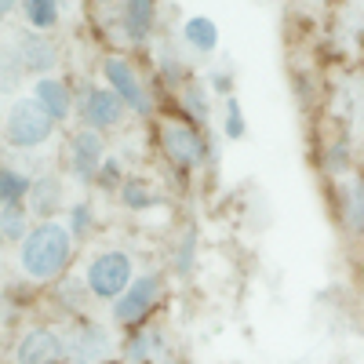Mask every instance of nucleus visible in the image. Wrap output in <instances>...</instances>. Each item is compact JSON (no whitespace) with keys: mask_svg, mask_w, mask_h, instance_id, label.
I'll use <instances>...</instances> for the list:
<instances>
[{"mask_svg":"<svg viewBox=\"0 0 364 364\" xmlns=\"http://www.w3.org/2000/svg\"><path fill=\"white\" fill-rule=\"evenodd\" d=\"M182 109L190 113L193 124H208V117H211L208 87H204V84H197V80H186V84H182Z\"/></svg>","mask_w":364,"mask_h":364,"instance_id":"19","label":"nucleus"},{"mask_svg":"<svg viewBox=\"0 0 364 364\" xmlns=\"http://www.w3.org/2000/svg\"><path fill=\"white\" fill-rule=\"evenodd\" d=\"M51 132H55V120L33 95L15 99L4 113V135H8V146L15 149H37L51 139Z\"/></svg>","mask_w":364,"mask_h":364,"instance_id":"3","label":"nucleus"},{"mask_svg":"<svg viewBox=\"0 0 364 364\" xmlns=\"http://www.w3.org/2000/svg\"><path fill=\"white\" fill-rule=\"evenodd\" d=\"M58 4L63 0H22V15L33 29H51L58 22Z\"/></svg>","mask_w":364,"mask_h":364,"instance_id":"21","label":"nucleus"},{"mask_svg":"<svg viewBox=\"0 0 364 364\" xmlns=\"http://www.w3.org/2000/svg\"><path fill=\"white\" fill-rule=\"evenodd\" d=\"M22 70H26V63H22V51H18V44H15V48L8 44V48H4V77H0L4 91H15V87H18Z\"/></svg>","mask_w":364,"mask_h":364,"instance_id":"24","label":"nucleus"},{"mask_svg":"<svg viewBox=\"0 0 364 364\" xmlns=\"http://www.w3.org/2000/svg\"><path fill=\"white\" fill-rule=\"evenodd\" d=\"M161 364H178V360H171V357H164V360H161Z\"/></svg>","mask_w":364,"mask_h":364,"instance_id":"31","label":"nucleus"},{"mask_svg":"<svg viewBox=\"0 0 364 364\" xmlns=\"http://www.w3.org/2000/svg\"><path fill=\"white\" fill-rule=\"evenodd\" d=\"M211 87H219V91H226V95H230V87H233L230 73L226 70H211Z\"/></svg>","mask_w":364,"mask_h":364,"instance_id":"29","label":"nucleus"},{"mask_svg":"<svg viewBox=\"0 0 364 364\" xmlns=\"http://www.w3.org/2000/svg\"><path fill=\"white\" fill-rule=\"evenodd\" d=\"M80 113H84V124L91 132H109L117 128L128 113V102L117 95V91L106 84V87H87L84 91V102H80Z\"/></svg>","mask_w":364,"mask_h":364,"instance_id":"8","label":"nucleus"},{"mask_svg":"<svg viewBox=\"0 0 364 364\" xmlns=\"http://www.w3.org/2000/svg\"><path fill=\"white\" fill-rule=\"evenodd\" d=\"M91 219H95L91 204H87V200H77V204L70 208V223H66V226H70V233H73V237H84V233L91 230Z\"/></svg>","mask_w":364,"mask_h":364,"instance_id":"27","label":"nucleus"},{"mask_svg":"<svg viewBox=\"0 0 364 364\" xmlns=\"http://www.w3.org/2000/svg\"><path fill=\"white\" fill-rule=\"evenodd\" d=\"M63 204V182H58L55 175H41V178H33V190H29V211L33 215H51V211ZM48 223V219H44Z\"/></svg>","mask_w":364,"mask_h":364,"instance_id":"16","label":"nucleus"},{"mask_svg":"<svg viewBox=\"0 0 364 364\" xmlns=\"http://www.w3.org/2000/svg\"><path fill=\"white\" fill-rule=\"evenodd\" d=\"M70 357L73 364H106L113 360L117 346H113V336H109V328L102 321H77L70 328Z\"/></svg>","mask_w":364,"mask_h":364,"instance_id":"5","label":"nucleus"},{"mask_svg":"<svg viewBox=\"0 0 364 364\" xmlns=\"http://www.w3.org/2000/svg\"><path fill=\"white\" fill-rule=\"evenodd\" d=\"M70 255H73V233L70 226L63 223H41L29 230V237L22 240V248H18V266L29 281H55L58 273H63L70 266Z\"/></svg>","mask_w":364,"mask_h":364,"instance_id":"1","label":"nucleus"},{"mask_svg":"<svg viewBox=\"0 0 364 364\" xmlns=\"http://www.w3.org/2000/svg\"><path fill=\"white\" fill-rule=\"evenodd\" d=\"M18 51H22L26 70L37 73V77H48V73L55 70V63H58V51H55V44H51L44 33H22Z\"/></svg>","mask_w":364,"mask_h":364,"instance_id":"11","label":"nucleus"},{"mask_svg":"<svg viewBox=\"0 0 364 364\" xmlns=\"http://www.w3.org/2000/svg\"><path fill=\"white\" fill-rule=\"evenodd\" d=\"M124 11V29L132 44H146L154 33V0H120Z\"/></svg>","mask_w":364,"mask_h":364,"instance_id":"14","label":"nucleus"},{"mask_svg":"<svg viewBox=\"0 0 364 364\" xmlns=\"http://www.w3.org/2000/svg\"><path fill=\"white\" fill-rule=\"evenodd\" d=\"M70 343L55 328H29L15 343V364H66Z\"/></svg>","mask_w":364,"mask_h":364,"instance_id":"6","label":"nucleus"},{"mask_svg":"<svg viewBox=\"0 0 364 364\" xmlns=\"http://www.w3.org/2000/svg\"><path fill=\"white\" fill-rule=\"evenodd\" d=\"M29 190H33V178H29L26 171H18V168L0 171V204L4 208H18L29 197Z\"/></svg>","mask_w":364,"mask_h":364,"instance_id":"18","label":"nucleus"},{"mask_svg":"<svg viewBox=\"0 0 364 364\" xmlns=\"http://www.w3.org/2000/svg\"><path fill=\"white\" fill-rule=\"evenodd\" d=\"M106 84L128 102L132 113H139V117L154 113V99H149V91L142 87V80H139V73L132 70L128 58H120V55L106 58Z\"/></svg>","mask_w":364,"mask_h":364,"instance_id":"7","label":"nucleus"},{"mask_svg":"<svg viewBox=\"0 0 364 364\" xmlns=\"http://www.w3.org/2000/svg\"><path fill=\"white\" fill-rule=\"evenodd\" d=\"M223 132H226V139H245V117H240V102L233 95L223 106Z\"/></svg>","mask_w":364,"mask_h":364,"instance_id":"26","label":"nucleus"},{"mask_svg":"<svg viewBox=\"0 0 364 364\" xmlns=\"http://www.w3.org/2000/svg\"><path fill=\"white\" fill-rule=\"evenodd\" d=\"M161 350H164V339H161V331H154V328H135L132 336L124 339V360L128 364H154L157 357H161Z\"/></svg>","mask_w":364,"mask_h":364,"instance_id":"13","label":"nucleus"},{"mask_svg":"<svg viewBox=\"0 0 364 364\" xmlns=\"http://www.w3.org/2000/svg\"><path fill=\"white\" fill-rule=\"evenodd\" d=\"M135 281V266H132V255L128 252H99L95 259L87 262L84 269V284L91 291V299H102V302H117Z\"/></svg>","mask_w":364,"mask_h":364,"instance_id":"2","label":"nucleus"},{"mask_svg":"<svg viewBox=\"0 0 364 364\" xmlns=\"http://www.w3.org/2000/svg\"><path fill=\"white\" fill-rule=\"evenodd\" d=\"M106 164V142H102V132H77L70 139V168L80 182H91Z\"/></svg>","mask_w":364,"mask_h":364,"instance_id":"10","label":"nucleus"},{"mask_svg":"<svg viewBox=\"0 0 364 364\" xmlns=\"http://www.w3.org/2000/svg\"><path fill=\"white\" fill-rule=\"evenodd\" d=\"M58 299H63V306L66 310H73V314H80L84 310V302L91 299V291H87V284L84 281H63V288H58Z\"/></svg>","mask_w":364,"mask_h":364,"instance_id":"23","label":"nucleus"},{"mask_svg":"<svg viewBox=\"0 0 364 364\" xmlns=\"http://www.w3.org/2000/svg\"><path fill=\"white\" fill-rule=\"evenodd\" d=\"M33 99L51 113V120L58 124V120H66L70 109H73V99H70V87L63 80H55V77H37L33 84Z\"/></svg>","mask_w":364,"mask_h":364,"instance_id":"12","label":"nucleus"},{"mask_svg":"<svg viewBox=\"0 0 364 364\" xmlns=\"http://www.w3.org/2000/svg\"><path fill=\"white\" fill-rule=\"evenodd\" d=\"M161 146H164V154L178 164V168H197L208 154V146L204 139L190 128V124H161Z\"/></svg>","mask_w":364,"mask_h":364,"instance_id":"9","label":"nucleus"},{"mask_svg":"<svg viewBox=\"0 0 364 364\" xmlns=\"http://www.w3.org/2000/svg\"><path fill=\"white\" fill-rule=\"evenodd\" d=\"M15 8H22V0H0V15H11Z\"/></svg>","mask_w":364,"mask_h":364,"instance_id":"30","label":"nucleus"},{"mask_svg":"<svg viewBox=\"0 0 364 364\" xmlns=\"http://www.w3.org/2000/svg\"><path fill=\"white\" fill-rule=\"evenodd\" d=\"M339 200H343L346 230L350 233H364V178H350L343 186V193H339Z\"/></svg>","mask_w":364,"mask_h":364,"instance_id":"17","label":"nucleus"},{"mask_svg":"<svg viewBox=\"0 0 364 364\" xmlns=\"http://www.w3.org/2000/svg\"><path fill=\"white\" fill-rule=\"evenodd\" d=\"M99 186H106V190L124 186V182H120V164H117V157H106V164H102V171H99Z\"/></svg>","mask_w":364,"mask_h":364,"instance_id":"28","label":"nucleus"},{"mask_svg":"<svg viewBox=\"0 0 364 364\" xmlns=\"http://www.w3.org/2000/svg\"><path fill=\"white\" fill-rule=\"evenodd\" d=\"M182 41H186L193 51H200V55H211L219 48V26L211 22L208 15H193V18L182 22Z\"/></svg>","mask_w":364,"mask_h":364,"instance_id":"15","label":"nucleus"},{"mask_svg":"<svg viewBox=\"0 0 364 364\" xmlns=\"http://www.w3.org/2000/svg\"><path fill=\"white\" fill-rule=\"evenodd\" d=\"M120 200H124V208H132V211H146V208L157 204L154 190H149V182L139 178V175H128L124 178V186H120Z\"/></svg>","mask_w":364,"mask_h":364,"instance_id":"20","label":"nucleus"},{"mask_svg":"<svg viewBox=\"0 0 364 364\" xmlns=\"http://www.w3.org/2000/svg\"><path fill=\"white\" fill-rule=\"evenodd\" d=\"M0 233H4V240H26L29 230H26V208H4L0 211Z\"/></svg>","mask_w":364,"mask_h":364,"instance_id":"22","label":"nucleus"},{"mask_svg":"<svg viewBox=\"0 0 364 364\" xmlns=\"http://www.w3.org/2000/svg\"><path fill=\"white\" fill-rule=\"evenodd\" d=\"M193 248H197V226H186L182 230V240H178V252H175V269L178 273L193 269Z\"/></svg>","mask_w":364,"mask_h":364,"instance_id":"25","label":"nucleus"},{"mask_svg":"<svg viewBox=\"0 0 364 364\" xmlns=\"http://www.w3.org/2000/svg\"><path fill=\"white\" fill-rule=\"evenodd\" d=\"M161 295H164V284H161L157 273H139V277L132 281V288L113 302V321L124 324V328H132V331L142 328L146 317L157 310Z\"/></svg>","mask_w":364,"mask_h":364,"instance_id":"4","label":"nucleus"}]
</instances>
